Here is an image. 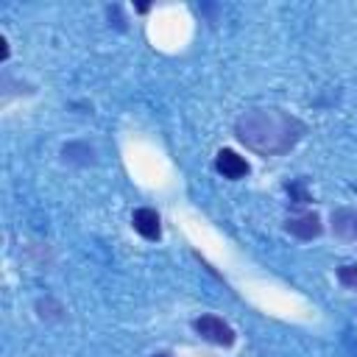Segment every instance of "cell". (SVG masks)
<instances>
[{
  "label": "cell",
  "mask_w": 357,
  "mask_h": 357,
  "mask_svg": "<svg viewBox=\"0 0 357 357\" xmlns=\"http://www.w3.org/2000/svg\"><path fill=\"white\" fill-rule=\"evenodd\" d=\"M284 229L293 234V237H298V240H312V237H318L321 234V218L315 215V212H301V215H290L287 220H284Z\"/></svg>",
  "instance_id": "3957f363"
},
{
  "label": "cell",
  "mask_w": 357,
  "mask_h": 357,
  "mask_svg": "<svg viewBox=\"0 0 357 357\" xmlns=\"http://www.w3.org/2000/svg\"><path fill=\"white\" fill-rule=\"evenodd\" d=\"M131 223H134V229L145 237V240H159V234H162V226H159V215L153 212V209H148V206H139V209H134V215H131Z\"/></svg>",
  "instance_id": "8992f818"
},
{
  "label": "cell",
  "mask_w": 357,
  "mask_h": 357,
  "mask_svg": "<svg viewBox=\"0 0 357 357\" xmlns=\"http://www.w3.org/2000/svg\"><path fill=\"white\" fill-rule=\"evenodd\" d=\"M304 123L282 109H251L240 114L234 123L237 139L259 156L287 153L304 137Z\"/></svg>",
  "instance_id": "6da1fadb"
},
{
  "label": "cell",
  "mask_w": 357,
  "mask_h": 357,
  "mask_svg": "<svg viewBox=\"0 0 357 357\" xmlns=\"http://www.w3.org/2000/svg\"><path fill=\"white\" fill-rule=\"evenodd\" d=\"M215 167H218V173L226 176V178H243V176H248V162H245L243 156H237L234 151H229V148L218 151Z\"/></svg>",
  "instance_id": "277c9868"
},
{
  "label": "cell",
  "mask_w": 357,
  "mask_h": 357,
  "mask_svg": "<svg viewBox=\"0 0 357 357\" xmlns=\"http://www.w3.org/2000/svg\"><path fill=\"white\" fill-rule=\"evenodd\" d=\"M192 329L204 340H209L215 346H231L234 343V329L226 321H220L218 315H201V318H195L192 321Z\"/></svg>",
  "instance_id": "7a4b0ae2"
},
{
  "label": "cell",
  "mask_w": 357,
  "mask_h": 357,
  "mask_svg": "<svg viewBox=\"0 0 357 357\" xmlns=\"http://www.w3.org/2000/svg\"><path fill=\"white\" fill-rule=\"evenodd\" d=\"M153 357H170V354H165V351H159V354H153Z\"/></svg>",
  "instance_id": "ba28073f"
},
{
  "label": "cell",
  "mask_w": 357,
  "mask_h": 357,
  "mask_svg": "<svg viewBox=\"0 0 357 357\" xmlns=\"http://www.w3.org/2000/svg\"><path fill=\"white\" fill-rule=\"evenodd\" d=\"M332 231L340 237V240H349V243H357V209H335L332 212Z\"/></svg>",
  "instance_id": "5b68a950"
},
{
  "label": "cell",
  "mask_w": 357,
  "mask_h": 357,
  "mask_svg": "<svg viewBox=\"0 0 357 357\" xmlns=\"http://www.w3.org/2000/svg\"><path fill=\"white\" fill-rule=\"evenodd\" d=\"M337 282L349 290H357V265H340L337 268Z\"/></svg>",
  "instance_id": "52a82bcc"
}]
</instances>
